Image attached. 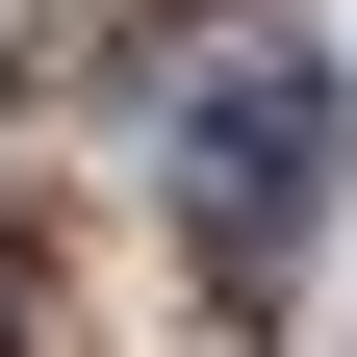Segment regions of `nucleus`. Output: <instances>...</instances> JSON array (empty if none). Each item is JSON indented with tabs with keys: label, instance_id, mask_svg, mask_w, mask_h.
<instances>
[{
	"label": "nucleus",
	"instance_id": "1",
	"mask_svg": "<svg viewBox=\"0 0 357 357\" xmlns=\"http://www.w3.org/2000/svg\"><path fill=\"white\" fill-rule=\"evenodd\" d=\"M153 178H178V255L230 306H281V255H306V204H332V77L281 52V26H230V52L178 77V128H153Z\"/></svg>",
	"mask_w": 357,
	"mask_h": 357
},
{
	"label": "nucleus",
	"instance_id": "2",
	"mask_svg": "<svg viewBox=\"0 0 357 357\" xmlns=\"http://www.w3.org/2000/svg\"><path fill=\"white\" fill-rule=\"evenodd\" d=\"M0 357H26V230H0Z\"/></svg>",
	"mask_w": 357,
	"mask_h": 357
}]
</instances>
